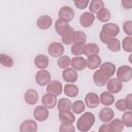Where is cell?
<instances>
[{
    "label": "cell",
    "mask_w": 132,
    "mask_h": 132,
    "mask_svg": "<svg viewBox=\"0 0 132 132\" xmlns=\"http://www.w3.org/2000/svg\"><path fill=\"white\" fill-rule=\"evenodd\" d=\"M120 33V28L118 25L113 23H106L103 25L100 31V40L103 43H107L111 38H116V36Z\"/></svg>",
    "instance_id": "obj_1"
},
{
    "label": "cell",
    "mask_w": 132,
    "mask_h": 132,
    "mask_svg": "<svg viewBox=\"0 0 132 132\" xmlns=\"http://www.w3.org/2000/svg\"><path fill=\"white\" fill-rule=\"evenodd\" d=\"M95 123V116L92 112H85L78 120L76 127L80 132H88Z\"/></svg>",
    "instance_id": "obj_2"
},
{
    "label": "cell",
    "mask_w": 132,
    "mask_h": 132,
    "mask_svg": "<svg viewBox=\"0 0 132 132\" xmlns=\"http://www.w3.org/2000/svg\"><path fill=\"white\" fill-rule=\"evenodd\" d=\"M117 78L121 82H127L132 78V68L127 65L121 66L117 70Z\"/></svg>",
    "instance_id": "obj_3"
},
{
    "label": "cell",
    "mask_w": 132,
    "mask_h": 132,
    "mask_svg": "<svg viewBox=\"0 0 132 132\" xmlns=\"http://www.w3.org/2000/svg\"><path fill=\"white\" fill-rule=\"evenodd\" d=\"M106 88H107V92L110 93V94H117L119 93L122 88H123V84L117 78V77H112V78H109L106 82Z\"/></svg>",
    "instance_id": "obj_4"
},
{
    "label": "cell",
    "mask_w": 132,
    "mask_h": 132,
    "mask_svg": "<svg viewBox=\"0 0 132 132\" xmlns=\"http://www.w3.org/2000/svg\"><path fill=\"white\" fill-rule=\"evenodd\" d=\"M35 80H36V84L38 86H46L50 81H51V74L47 70L43 69V70H39L37 73H36V76H35Z\"/></svg>",
    "instance_id": "obj_5"
},
{
    "label": "cell",
    "mask_w": 132,
    "mask_h": 132,
    "mask_svg": "<svg viewBox=\"0 0 132 132\" xmlns=\"http://www.w3.org/2000/svg\"><path fill=\"white\" fill-rule=\"evenodd\" d=\"M59 16L61 20L68 23V22L72 21L74 18V10L69 6H63L59 10Z\"/></svg>",
    "instance_id": "obj_6"
},
{
    "label": "cell",
    "mask_w": 132,
    "mask_h": 132,
    "mask_svg": "<svg viewBox=\"0 0 132 132\" xmlns=\"http://www.w3.org/2000/svg\"><path fill=\"white\" fill-rule=\"evenodd\" d=\"M48 54L53 57H61L64 53V46L60 42H52L48 45Z\"/></svg>",
    "instance_id": "obj_7"
},
{
    "label": "cell",
    "mask_w": 132,
    "mask_h": 132,
    "mask_svg": "<svg viewBox=\"0 0 132 132\" xmlns=\"http://www.w3.org/2000/svg\"><path fill=\"white\" fill-rule=\"evenodd\" d=\"M62 89H63V87H62L61 82L58 81V80H51L46 85V91H47V93L53 94L55 96L60 95L62 93Z\"/></svg>",
    "instance_id": "obj_8"
},
{
    "label": "cell",
    "mask_w": 132,
    "mask_h": 132,
    "mask_svg": "<svg viewBox=\"0 0 132 132\" xmlns=\"http://www.w3.org/2000/svg\"><path fill=\"white\" fill-rule=\"evenodd\" d=\"M114 117V112L111 108L109 107H103L100 111H99V119L101 122H103L104 124L109 123L110 121H112Z\"/></svg>",
    "instance_id": "obj_9"
},
{
    "label": "cell",
    "mask_w": 132,
    "mask_h": 132,
    "mask_svg": "<svg viewBox=\"0 0 132 132\" xmlns=\"http://www.w3.org/2000/svg\"><path fill=\"white\" fill-rule=\"evenodd\" d=\"M99 70L109 79V78H111V76L116 72V66L111 62H105V63H103V64L100 65Z\"/></svg>",
    "instance_id": "obj_10"
},
{
    "label": "cell",
    "mask_w": 132,
    "mask_h": 132,
    "mask_svg": "<svg viewBox=\"0 0 132 132\" xmlns=\"http://www.w3.org/2000/svg\"><path fill=\"white\" fill-rule=\"evenodd\" d=\"M48 118V110L43 105L37 106L34 109V119L38 122H43Z\"/></svg>",
    "instance_id": "obj_11"
},
{
    "label": "cell",
    "mask_w": 132,
    "mask_h": 132,
    "mask_svg": "<svg viewBox=\"0 0 132 132\" xmlns=\"http://www.w3.org/2000/svg\"><path fill=\"white\" fill-rule=\"evenodd\" d=\"M24 98H25V101H26L27 104H29V105H34V104L37 103V101H38V99H39V96H38V93H37L36 90H34V89H29V90L26 91Z\"/></svg>",
    "instance_id": "obj_12"
},
{
    "label": "cell",
    "mask_w": 132,
    "mask_h": 132,
    "mask_svg": "<svg viewBox=\"0 0 132 132\" xmlns=\"http://www.w3.org/2000/svg\"><path fill=\"white\" fill-rule=\"evenodd\" d=\"M85 101H86V105L90 108H96L100 103L99 96L95 93H88L85 97Z\"/></svg>",
    "instance_id": "obj_13"
},
{
    "label": "cell",
    "mask_w": 132,
    "mask_h": 132,
    "mask_svg": "<svg viewBox=\"0 0 132 132\" xmlns=\"http://www.w3.org/2000/svg\"><path fill=\"white\" fill-rule=\"evenodd\" d=\"M41 102H42V105L44 107H46L47 109L50 108H54L57 104V97L53 94H50V93H46L45 95H43L42 99H41Z\"/></svg>",
    "instance_id": "obj_14"
},
{
    "label": "cell",
    "mask_w": 132,
    "mask_h": 132,
    "mask_svg": "<svg viewBox=\"0 0 132 132\" xmlns=\"http://www.w3.org/2000/svg\"><path fill=\"white\" fill-rule=\"evenodd\" d=\"M37 124L33 120H26L20 126V132H36Z\"/></svg>",
    "instance_id": "obj_15"
},
{
    "label": "cell",
    "mask_w": 132,
    "mask_h": 132,
    "mask_svg": "<svg viewBox=\"0 0 132 132\" xmlns=\"http://www.w3.org/2000/svg\"><path fill=\"white\" fill-rule=\"evenodd\" d=\"M70 65L72 67V69L75 71H81L87 67L86 60L82 57H74L70 61Z\"/></svg>",
    "instance_id": "obj_16"
},
{
    "label": "cell",
    "mask_w": 132,
    "mask_h": 132,
    "mask_svg": "<svg viewBox=\"0 0 132 132\" xmlns=\"http://www.w3.org/2000/svg\"><path fill=\"white\" fill-rule=\"evenodd\" d=\"M94 21H95V15L91 12H84L79 16V23L85 28H89L94 23Z\"/></svg>",
    "instance_id": "obj_17"
},
{
    "label": "cell",
    "mask_w": 132,
    "mask_h": 132,
    "mask_svg": "<svg viewBox=\"0 0 132 132\" xmlns=\"http://www.w3.org/2000/svg\"><path fill=\"white\" fill-rule=\"evenodd\" d=\"M62 77L66 82H74V81H76L78 75H77L76 71L73 70L72 68H66L62 72Z\"/></svg>",
    "instance_id": "obj_18"
},
{
    "label": "cell",
    "mask_w": 132,
    "mask_h": 132,
    "mask_svg": "<svg viewBox=\"0 0 132 132\" xmlns=\"http://www.w3.org/2000/svg\"><path fill=\"white\" fill-rule=\"evenodd\" d=\"M52 18L50 15H41L40 18H38L37 20V27L41 30H46L52 26Z\"/></svg>",
    "instance_id": "obj_19"
},
{
    "label": "cell",
    "mask_w": 132,
    "mask_h": 132,
    "mask_svg": "<svg viewBox=\"0 0 132 132\" xmlns=\"http://www.w3.org/2000/svg\"><path fill=\"white\" fill-rule=\"evenodd\" d=\"M59 120L62 124H73L75 121V116L71 111H61L59 112Z\"/></svg>",
    "instance_id": "obj_20"
},
{
    "label": "cell",
    "mask_w": 132,
    "mask_h": 132,
    "mask_svg": "<svg viewBox=\"0 0 132 132\" xmlns=\"http://www.w3.org/2000/svg\"><path fill=\"white\" fill-rule=\"evenodd\" d=\"M34 64L38 69L43 70L48 66V58L45 55H37L34 60Z\"/></svg>",
    "instance_id": "obj_21"
},
{
    "label": "cell",
    "mask_w": 132,
    "mask_h": 132,
    "mask_svg": "<svg viewBox=\"0 0 132 132\" xmlns=\"http://www.w3.org/2000/svg\"><path fill=\"white\" fill-rule=\"evenodd\" d=\"M86 64H87V67L89 69H97L101 65V58L98 55L90 56L86 60Z\"/></svg>",
    "instance_id": "obj_22"
},
{
    "label": "cell",
    "mask_w": 132,
    "mask_h": 132,
    "mask_svg": "<svg viewBox=\"0 0 132 132\" xmlns=\"http://www.w3.org/2000/svg\"><path fill=\"white\" fill-rule=\"evenodd\" d=\"M73 34H74V29L72 27H68L64 32L63 34L61 35V38H62V41L64 44L68 45L70 43H72V39H73Z\"/></svg>",
    "instance_id": "obj_23"
},
{
    "label": "cell",
    "mask_w": 132,
    "mask_h": 132,
    "mask_svg": "<svg viewBox=\"0 0 132 132\" xmlns=\"http://www.w3.org/2000/svg\"><path fill=\"white\" fill-rule=\"evenodd\" d=\"M93 79H94L95 85L98 86V87H103V86H105L106 82H107V80H108V78H107L100 70L95 71L94 76H93Z\"/></svg>",
    "instance_id": "obj_24"
},
{
    "label": "cell",
    "mask_w": 132,
    "mask_h": 132,
    "mask_svg": "<svg viewBox=\"0 0 132 132\" xmlns=\"http://www.w3.org/2000/svg\"><path fill=\"white\" fill-rule=\"evenodd\" d=\"M99 101L104 106H110L111 104L114 103V97L112 94H110L108 92H103V93H101V95L99 97Z\"/></svg>",
    "instance_id": "obj_25"
},
{
    "label": "cell",
    "mask_w": 132,
    "mask_h": 132,
    "mask_svg": "<svg viewBox=\"0 0 132 132\" xmlns=\"http://www.w3.org/2000/svg\"><path fill=\"white\" fill-rule=\"evenodd\" d=\"M99 46L96 44V43H88L85 45V48H84V54L87 55L88 57L90 56H96L98 55L99 53Z\"/></svg>",
    "instance_id": "obj_26"
},
{
    "label": "cell",
    "mask_w": 132,
    "mask_h": 132,
    "mask_svg": "<svg viewBox=\"0 0 132 132\" xmlns=\"http://www.w3.org/2000/svg\"><path fill=\"white\" fill-rule=\"evenodd\" d=\"M104 7V2L102 0H93L89 3V8L91 13H97L100 9Z\"/></svg>",
    "instance_id": "obj_27"
},
{
    "label": "cell",
    "mask_w": 132,
    "mask_h": 132,
    "mask_svg": "<svg viewBox=\"0 0 132 132\" xmlns=\"http://www.w3.org/2000/svg\"><path fill=\"white\" fill-rule=\"evenodd\" d=\"M64 94L68 97H76L78 94V88L73 84H67L64 87Z\"/></svg>",
    "instance_id": "obj_28"
},
{
    "label": "cell",
    "mask_w": 132,
    "mask_h": 132,
    "mask_svg": "<svg viewBox=\"0 0 132 132\" xmlns=\"http://www.w3.org/2000/svg\"><path fill=\"white\" fill-rule=\"evenodd\" d=\"M97 19L100 21V22H102V23H106V22H108L109 20H110V18H111V13H110V11L107 9V8H105V7H103L102 9H100L98 12H97Z\"/></svg>",
    "instance_id": "obj_29"
},
{
    "label": "cell",
    "mask_w": 132,
    "mask_h": 132,
    "mask_svg": "<svg viewBox=\"0 0 132 132\" xmlns=\"http://www.w3.org/2000/svg\"><path fill=\"white\" fill-rule=\"evenodd\" d=\"M71 101L66 98H62L58 101V109L59 111H70L71 109Z\"/></svg>",
    "instance_id": "obj_30"
},
{
    "label": "cell",
    "mask_w": 132,
    "mask_h": 132,
    "mask_svg": "<svg viewBox=\"0 0 132 132\" xmlns=\"http://www.w3.org/2000/svg\"><path fill=\"white\" fill-rule=\"evenodd\" d=\"M68 27H69V26H68V23L65 22V21H63V20H61V19L57 20V22H56V24H55V29H56V31H57V33H58L59 35H62L63 32H64Z\"/></svg>",
    "instance_id": "obj_31"
},
{
    "label": "cell",
    "mask_w": 132,
    "mask_h": 132,
    "mask_svg": "<svg viewBox=\"0 0 132 132\" xmlns=\"http://www.w3.org/2000/svg\"><path fill=\"white\" fill-rule=\"evenodd\" d=\"M87 41V35L81 32V31H74V34H73V39H72V42L73 43H86Z\"/></svg>",
    "instance_id": "obj_32"
},
{
    "label": "cell",
    "mask_w": 132,
    "mask_h": 132,
    "mask_svg": "<svg viewBox=\"0 0 132 132\" xmlns=\"http://www.w3.org/2000/svg\"><path fill=\"white\" fill-rule=\"evenodd\" d=\"M85 103L81 100H76L71 104V109L73 110V113H81L85 110Z\"/></svg>",
    "instance_id": "obj_33"
},
{
    "label": "cell",
    "mask_w": 132,
    "mask_h": 132,
    "mask_svg": "<svg viewBox=\"0 0 132 132\" xmlns=\"http://www.w3.org/2000/svg\"><path fill=\"white\" fill-rule=\"evenodd\" d=\"M0 64L4 67H12L13 66V60L11 57H9L6 54H0Z\"/></svg>",
    "instance_id": "obj_34"
},
{
    "label": "cell",
    "mask_w": 132,
    "mask_h": 132,
    "mask_svg": "<svg viewBox=\"0 0 132 132\" xmlns=\"http://www.w3.org/2000/svg\"><path fill=\"white\" fill-rule=\"evenodd\" d=\"M109 126H110L112 132H122L123 129H124V125H123L122 121L119 120V119H116V120L110 121Z\"/></svg>",
    "instance_id": "obj_35"
},
{
    "label": "cell",
    "mask_w": 132,
    "mask_h": 132,
    "mask_svg": "<svg viewBox=\"0 0 132 132\" xmlns=\"http://www.w3.org/2000/svg\"><path fill=\"white\" fill-rule=\"evenodd\" d=\"M107 47L109 48V51L113 52V53H117L121 50V43H120V40H118L117 38H111L107 43Z\"/></svg>",
    "instance_id": "obj_36"
},
{
    "label": "cell",
    "mask_w": 132,
    "mask_h": 132,
    "mask_svg": "<svg viewBox=\"0 0 132 132\" xmlns=\"http://www.w3.org/2000/svg\"><path fill=\"white\" fill-rule=\"evenodd\" d=\"M84 48H85L84 43H73L71 46V53L76 57H79V55L84 54Z\"/></svg>",
    "instance_id": "obj_37"
},
{
    "label": "cell",
    "mask_w": 132,
    "mask_h": 132,
    "mask_svg": "<svg viewBox=\"0 0 132 132\" xmlns=\"http://www.w3.org/2000/svg\"><path fill=\"white\" fill-rule=\"evenodd\" d=\"M70 58L68 57V56H61L59 59H58V62H57V64H58V66L60 67V68H62V69H66V68H68V66L70 65Z\"/></svg>",
    "instance_id": "obj_38"
},
{
    "label": "cell",
    "mask_w": 132,
    "mask_h": 132,
    "mask_svg": "<svg viewBox=\"0 0 132 132\" xmlns=\"http://www.w3.org/2000/svg\"><path fill=\"white\" fill-rule=\"evenodd\" d=\"M122 123L126 127H129V128L132 127V112L131 111L124 112V114L122 117Z\"/></svg>",
    "instance_id": "obj_39"
},
{
    "label": "cell",
    "mask_w": 132,
    "mask_h": 132,
    "mask_svg": "<svg viewBox=\"0 0 132 132\" xmlns=\"http://www.w3.org/2000/svg\"><path fill=\"white\" fill-rule=\"evenodd\" d=\"M122 45H123L124 51H126L128 53H131L132 52V38H131V36H128V37L124 38Z\"/></svg>",
    "instance_id": "obj_40"
},
{
    "label": "cell",
    "mask_w": 132,
    "mask_h": 132,
    "mask_svg": "<svg viewBox=\"0 0 132 132\" xmlns=\"http://www.w3.org/2000/svg\"><path fill=\"white\" fill-rule=\"evenodd\" d=\"M59 132H75V128L72 124H62L59 128Z\"/></svg>",
    "instance_id": "obj_41"
},
{
    "label": "cell",
    "mask_w": 132,
    "mask_h": 132,
    "mask_svg": "<svg viewBox=\"0 0 132 132\" xmlns=\"http://www.w3.org/2000/svg\"><path fill=\"white\" fill-rule=\"evenodd\" d=\"M123 29H124V32H125L128 36H130V35L132 34V22H131V21L125 22L124 25H123Z\"/></svg>",
    "instance_id": "obj_42"
},
{
    "label": "cell",
    "mask_w": 132,
    "mask_h": 132,
    "mask_svg": "<svg viewBox=\"0 0 132 132\" xmlns=\"http://www.w3.org/2000/svg\"><path fill=\"white\" fill-rule=\"evenodd\" d=\"M89 1L88 0H75L74 1V5L77 7V8H79V9H84V8H86L88 5H89Z\"/></svg>",
    "instance_id": "obj_43"
},
{
    "label": "cell",
    "mask_w": 132,
    "mask_h": 132,
    "mask_svg": "<svg viewBox=\"0 0 132 132\" xmlns=\"http://www.w3.org/2000/svg\"><path fill=\"white\" fill-rule=\"evenodd\" d=\"M116 107L120 110V111H125L127 109V106H126V103H125V100L124 99H120L116 102Z\"/></svg>",
    "instance_id": "obj_44"
},
{
    "label": "cell",
    "mask_w": 132,
    "mask_h": 132,
    "mask_svg": "<svg viewBox=\"0 0 132 132\" xmlns=\"http://www.w3.org/2000/svg\"><path fill=\"white\" fill-rule=\"evenodd\" d=\"M124 100H125V103H126L127 109L131 110V109H132V95H131V94H128V95H127V97H126Z\"/></svg>",
    "instance_id": "obj_45"
},
{
    "label": "cell",
    "mask_w": 132,
    "mask_h": 132,
    "mask_svg": "<svg viewBox=\"0 0 132 132\" xmlns=\"http://www.w3.org/2000/svg\"><path fill=\"white\" fill-rule=\"evenodd\" d=\"M99 132H112L111 131V128L109 126V124H103L100 128H99Z\"/></svg>",
    "instance_id": "obj_46"
},
{
    "label": "cell",
    "mask_w": 132,
    "mask_h": 132,
    "mask_svg": "<svg viewBox=\"0 0 132 132\" xmlns=\"http://www.w3.org/2000/svg\"><path fill=\"white\" fill-rule=\"evenodd\" d=\"M122 5L124 6V8H126V9H130L131 6H132V1L123 0V1H122Z\"/></svg>",
    "instance_id": "obj_47"
}]
</instances>
